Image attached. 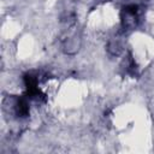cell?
I'll use <instances>...</instances> for the list:
<instances>
[{"label": "cell", "instance_id": "obj_2", "mask_svg": "<svg viewBox=\"0 0 154 154\" xmlns=\"http://www.w3.org/2000/svg\"><path fill=\"white\" fill-rule=\"evenodd\" d=\"M120 19H122V28L125 31L135 29L138 22V6L137 5H126L122 8L120 13Z\"/></svg>", "mask_w": 154, "mask_h": 154}, {"label": "cell", "instance_id": "obj_1", "mask_svg": "<svg viewBox=\"0 0 154 154\" xmlns=\"http://www.w3.org/2000/svg\"><path fill=\"white\" fill-rule=\"evenodd\" d=\"M66 24L67 26L63 30V35H61V46H63V51L66 54H73L79 48V36L75 30L76 25L73 18L66 19Z\"/></svg>", "mask_w": 154, "mask_h": 154}, {"label": "cell", "instance_id": "obj_3", "mask_svg": "<svg viewBox=\"0 0 154 154\" xmlns=\"http://www.w3.org/2000/svg\"><path fill=\"white\" fill-rule=\"evenodd\" d=\"M24 83L26 87V97L30 99H42L45 95L38 88V78L32 73H26L24 76Z\"/></svg>", "mask_w": 154, "mask_h": 154}, {"label": "cell", "instance_id": "obj_5", "mask_svg": "<svg viewBox=\"0 0 154 154\" xmlns=\"http://www.w3.org/2000/svg\"><path fill=\"white\" fill-rule=\"evenodd\" d=\"M107 51H108V53H109L111 55H119V54L122 53V51H123V45H122L119 37H114V38H112V40L108 42V45H107Z\"/></svg>", "mask_w": 154, "mask_h": 154}, {"label": "cell", "instance_id": "obj_4", "mask_svg": "<svg viewBox=\"0 0 154 154\" xmlns=\"http://www.w3.org/2000/svg\"><path fill=\"white\" fill-rule=\"evenodd\" d=\"M12 105V112L17 118H26L29 116V102L25 96L20 97H11L10 99Z\"/></svg>", "mask_w": 154, "mask_h": 154}]
</instances>
